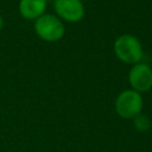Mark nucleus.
<instances>
[{
    "label": "nucleus",
    "mask_w": 152,
    "mask_h": 152,
    "mask_svg": "<svg viewBox=\"0 0 152 152\" xmlns=\"http://www.w3.org/2000/svg\"><path fill=\"white\" fill-rule=\"evenodd\" d=\"M113 51L115 57L125 64H137L144 57V49L141 42L133 34H120L113 43Z\"/></svg>",
    "instance_id": "obj_1"
},
{
    "label": "nucleus",
    "mask_w": 152,
    "mask_h": 152,
    "mask_svg": "<svg viewBox=\"0 0 152 152\" xmlns=\"http://www.w3.org/2000/svg\"><path fill=\"white\" fill-rule=\"evenodd\" d=\"M33 28L36 34L44 42L56 43L61 40L65 32V26L63 21L51 13H44L38 19L34 20Z\"/></svg>",
    "instance_id": "obj_2"
},
{
    "label": "nucleus",
    "mask_w": 152,
    "mask_h": 152,
    "mask_svg": "<svg viewBox=\"0 0 152 152\" xmlns=\"http://www.w3.org/2000/svg\"><path fill=\"white\" fill-rule=\"evenodd\" d=\"M144 108L142 95L133 89H125L115 99L114 109L121 119H134L141 114Z\"/></svg>",
    "instance_id": "obj_3"
},
{
    "label": "nucleus",
    "mask_w": 152,
    "mask_h": 152,
    "mask_svg": "<svg viewBox=\"0 0 152 152\" xmlns=\"http://www.w3.org/2000/svg\"><path fill=\"white\" fill-rule=\"evenodd\" d=\"M55 14L65 23L75 24L83 19L86 8L82 0H55Z\"/></svg>",
    "instance_id": "obj_4"
},
{
    "label": "nucleus",
    "mask_w": 152,
    "mask_h": 152,
    "mask_svg": "<svg viewBox=\"0 0 152 152\" xmlns=\"http://www.w3.org/2000/svg\"><path fill=\"white\" fill-rule=\"evenodd\" d=\"M128 82L131 89L142 94L152 88V66L147 63L139 62L133 64L128 71Z\"/></svg>",
    "instance_id": "obj_5"
},
{
    "label": "nucleus",
    "mask_w": 152,
    "mask_h": 152,
    "mask_svg": "<svg viewBox=\"0 0 152 152\" xmlns=\"http://www.w3.org/2000/svg\"><path fill=\"white\" fill-rule=\"evenodd\" d=\"M48 0H19L18 11L21 18L26 20H36L46 13Z\"/></svg>",
    "instance_id": "obj_6"
},
{
    "label": "nucleus",
    "mask_w": 152,
    "mask_h": 152,
    "mask_svg": "<svg viewBox=\"0 0 152 152\" xmlns=\"http://www.w3.org/2000/svg\"><path fill=\"white\" fill-rule=\"evenodd\" d=\"M133 126L139 132H147L151 128V121H150L148 116L139 114L138 116H135L133 119Z\"/></svg>",
    "instance_id": "obj_7"
},
{
    "label": "nucleus",
    "mask_w": 152,
    "mask_h": 152,
    "mask_svg": "<svg viewBox=\"0 0 152 152\" xmlns=\"http://www.w3.org/2000/svg\"><path fill=\"white\" fill-rule=\"evenodd\" d=\"M2 27H4V19H2V17L0 14V31L2 30Z\"/></svg>",
    "instance_id": "obj_8"
}]
</instances>
